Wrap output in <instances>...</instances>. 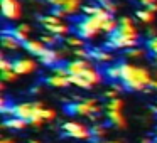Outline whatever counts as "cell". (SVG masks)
Masks as SVG:
<instances>
[{"label": "cell", "instance_id": "1", "mask_svg": "<svg viewBox=\"0 0 157 143\" xmlns=\"http://www.w3.org/2000/svg\"><path fill=\"white\" fill-rule=\"evenodd\" d=\"M152 81V76L142 66L130 62H120V82L125 91H147Z\"/></svg>", "mask_w": 157, "mask_h": 143}, {"label": "cell", "instance_id": "2", "mask_svg": "<svg viewBox=\"0 0 157 143\" xmlns=\"http://www.w3.org/2000/svg\"><path fill=\"white\" fill-rule=\"evenodd\" d=\"M73 32L78 34L79 37L85 39V41H93V39H96L100 34H103L101 20L96 19L95 15L83 14L79 19L75 20V24H73Z\"/></svg>", "mask_w": 157, "mask_h": 143}, {"label": "cell", "instance_id": "3", "mask_svg": "<svg viewBox=\"0 0 157 143\" xmlns=\"http://www.w3.org/2000/svg\"><path fill=\"white\" fill-rule=\"evenodd\" d=\"M42 109H44L42 103H19V105H12V106H7V108H2V113L4 115H10V116H19V118L25 119L29 123L34 116L41 115Z\"/></svg>", "mask_w": 157, "mask_h": 143}, {"label": "cell", "instance_id": "4", "mask_svg": "<svg viewBox=\"0 0 157 143\" xmlns=\"http://www.w3.org/2000/svg\"><path fill=\"white\" fill-rule=\"evenodd\" d=\"M51 5V12L59 17H76L79 12H83V0H48Z\"/></svg>", "mask_w": 157, "mask_h": 143}, {"label": "cell", "instance_id": "5", "mask_svg": "<svg viewBox=\"0 0 157 143\" xmlns=\"http://www.w3.org/2000/svg\"><path fill=\"white\" fill-rule=\"evenodd\" d=\"M101 108L98 106L96 99H78L76 103H69L64 106V113L71 116H91L100 115Z\"/></svg>", "mask_w": 157, "mask_h": 143}, {"label": "cell", "instance_id": "6", "mask_svg": "<svg viewBox=\"0 0 157 143\" xmlns=\"http://www.w3.org/2000/svg\"><path fill=\"white\" fill-rule=\"evenodd\" d=\"M0 10L5 20L15 22L22 17V4L21 0H0Z\"/></svg>", "mask_w": 157, "mask_h": 143}, {"label": "cell", "instance_id": "7", "mask_svg": "<svg viewBox=\"0 0 157 143\" xmlns=\"http://www.w3.org/2000/svg\"><path fill=\"white\" fill-rule=\"evenodd\" d=\"M61 135L63 136H71V138H78V140H86V138L91 136V131H90L86 126L79 125V123L66 121L61 125Z\"/></svg>", "mask_w": 157, "mask_h": 143}, {"label": "cell", "instance_id": "8", "mask_svg": "<svg viewBox=\"0 0 157 143\" xmlns=\"http://www.w3.org/2000/svg\"><path fill=\"white\" fill-rule=\"evenodd\" d=\"M12 68L19 76H24L34 72L37 69V62L31 57H17V59H12Z\"/></svg>", "mask_w": 157, "mask_h": 143}, {"label": "cell", "instance_id": "9", "mask_svg": "<svg viewBox=\"0 0 157 143\" xmlns=\"http://www.w3.org/2000/svg\"><path fill=\"white\" fill-rule=\"evenodd\" d=\"M39 61H41V64L52 68V66L59 64V62L63 61V52L58 51V49H54V47H46V51L41 54Z\"/></svg>", "mask_w": 157, "mask_h": 143}, {"label": "cell", "instance_id": "10", "mask_svg": "<svg viewBox=\"0 0 157 143\" xmlns=\"http://www.w3.org/2000/svg\"><path fill=\"white\" fill-rule=\"evenodd\" d=\"M66 69H68V74L69 76H79L83 71H86L88 68H91V62H90V59H73V61H68L64 62Z\"/></svg>", "mask_w": 157, "mask_h": 143}, {"label": "cell", "instance_id": "11", "mask_svg": "<svg viewBox=\"0 0 157 143\" xmlns=\"http://www.w3.org/2000/svg\"><path fill=\"white\" fill-rule=\"evenodd\" d=\"M48 46L41 41V39H27L25 42H22V49H24L27 54H32L36 57H41V54L46 51Z\"/></svg>", "mask_w": 157, "mask_h": 143}, {"label": "cell", "instance_id": "12", "mask_svg": "<svg viewBox=\"0 0 157 143\" xmlns=\"http://www.w3.org/2000/svg\"><path fill=\"white\" fill-rule=\"evenodd\" d=\"M2 47L5 51H17V49L22 47V42L15 35H12L7 29H4L2 31Z\"/></svg>", "mask_w": 157, "mask_h": 143}, {"label": "cell", "instance_id": "13", "mask_svg": "<svg viewBox=\"0 0 157 143\" xmlns=\"http://www.w3.org/2000/svg\"><path fill=\"white\" fill-rule=\"evenodd\" d=\"M155 17H157V12H154L152 9H149V7H140V9L135 10V19L140 22V24H144V25L154 24Z\"/></svg>", "mask_w": 157, "mask_h": 143}, {"label": "cell", "instance_id": "14", "mask_svg": "<svg viewBox=\"0 0 157 143\" xmlns=\"http://www.w3.org/2000/svg\"><path fill=\"white\" fill-rule=\"evenodd\" d=\"M105 116H106V121H108L110 126H115V128H125V126H127L125 118H123L122 111H115V109H105Z\"/></svg>", "mask_w": 157, "mask_h": 143}, {"label": "cell", "instance_id": "15", "mask_svg": "<svg viewBox=\"0 0 157 143\" xmlns=\"http://www.w3.org/2000/svg\"><path fill=\"white\" fill-rule=\"evenodd\" d=\"M44 82L48 86H51V88H66V86L71 84V81H69V76H61V74H52L48 76V78H44Z\"/></svg>", "mask_w": 157, "mask_h": 143}, {"label": "cell", "instance_id": "16", "mask_svg": "<svg viewBox=\"0 0 157 143\" xmlns=\"http://www.w3.org/2000/svg\"><path fill=\"white\" fill-rule=\"evenodd\" d=\"M90 54H91V59H95L96 62H101V64H106V62H110L113 59L112 52H110V49H90Z\"/></svg>", "mask_w": 157, "mask_h": 143}, {"label": "cell", "instance_id": "17", "mask_svg": "<svg viewBox=\"0 0 157 143\" xmlns=\"http://www.w3.org/2000/svg\"><path fill=\"white\" fill-rule=\"evenodd\" d=\"M7 31L10 32L12 35H15V37H17L21 42H25V41L29 39V34H31V25H27V24H21V25H17V27L7 29Z\"/></svg>", "mask_w": 157, "mask_h": 143}, {"label": "cell", "instance_id": "18", "mask_svg": "<svg viewBox=\"0 0 157 143\" xmlns=\"http://www.w3.org/2000/svg\"><path fill=\"white\" fill-rule=\"evenodd\" d=\"M85 39H81L78 34H73V35H66L64 37V44L66 47H71V49H78V47H85Z\"/></svg>", "mask_w": 157, "mask_h": 143}, {"label": "cell", "instance_id": "19", "mask_svg": "<svg viewBox=\"0 0 157 143\" xmlns=\"http://www.w3.org/2000/svg\"><path fill=\"white\" fill-rule=\"evenodd\" d=\"M27 125V121L22 118H19V116H10V118H7L4 121V126H7V128H14V130H21L24 128V126Z\"/></svg>", "mask_w": 157, "mask_h": 143}, {"label": "cell", "instance_id": "20", "mask_svg": "<svg viewBox=\"0 0 157 143\" xmlns=\"http://www.w3.org/2000/svg\"><path fill=\"white\" fill-rule=\"evenodd\" d=\"M41 41L44 42L48 47H56V46L61 42V37L56 34H51V32H44V34L41 35Z\"/></svg>", "mask_w": 157, "mask_h": 143}, {"label": "cell", "instance_id": "21", "mask_svg": "<svg viewBox=\"0 0 157 143\" xmlns=\"http://www.w3.org/2000/svg\"><path fill=\"white\" fill-rule=\"evenodd\" d=\"M69 81H71V84L78 86V88H81V89H90V88H93L91 82L86 81L85 78H81V76H69Z\"/></svg>", "mask_w": 157, "mask_h": 143}, {"label": "cell", "instance_id": "22", "mask_svg": "<svg viewBox=\"0 0 157 143\" xmlns=\"http://www.w3.org/2000/svg\"><path fill=\"white\" fill-rule=\"evenodd\" d=\"M145 52H147V49H142V47H130V49H127L125 51V54H127V57L128 59H140V57H144L145 56Z\"/></svg>", "mask_w": 157, "mask_h": 143}, {"label": "cell", "instance_id": "23", "mask_svg": "<svg viewBox=\"0 0 157 143\" xmlns=\"http://www.w3.org/2000/svg\"><path fill=\"white\" fill-rule=\"evenodd\" d=\"M145 49L152 57H157V35L155 37H150L145 41Z\"/></svg>", "mask_w": 157, "mask_h": 143}, {"label": "cell", "instance_id": "24", "mask_svg": "<svg viewBox=\"0 0 157 143\" xmlns=\"http://www.w3.org/2000/svg\"><path fill=\"white\" fill-rule=\"evenodd\" d=\"M106 109H115V111H122L123 108V101L120 98H113V99H108V103L105 105Z\"/></svg>", "mask_w": 157, "mask_h": 143}, {"label": "cell", "instance_id": "25", "mask_svg": "<svg viewBox=\"0 0 157 143\" xmlns=\"http://www.w3.org/2000/svg\"><path fill=\"white\" fill-rule=\"evenodd\" d=\"M73 56H75V57H79V59H90V57H91L90 51H88V49H85V47L73 49Z\"/></svg>", "mask_w": 157, "mask_h": 143}, {"label": "cell", "instance_id": "26", "mask_svg": "<svg viewBox=\"0 0 157 143\" xmlns=\"http://www.w3.org/2000/svg\"><path fill=\"white\" fill-rule=\"evenodd\" d=\"M17 72L12 69V71H2V81H5V82H12V81H15L17 79Z\"/></svg>", "mask_w": 157, "mask_h": 143}, {"label": "cell", "instance_id": "27", "mask_svg": "<svg viewBox=\"0 0 157 143\" xmlns=\"http://www.w3.org/2000/svg\"><path fill=\"white\" fill-rule=\"evenodd\" d=\"M90 131H91V136L101 138V136H105V126H101V125H95L93 128H90Z\"/></svg>", "mask_w": 157, "mask_h": 143}, {"label": "cell", "instance_id": "28", "mask_svg": "<svg viewBox=\"0 0 157 143\" xmlns=\"http://www.w3.org/2000/svg\"><path fill=\"white\" fill-rule=\"evenodd\" d=\"M12 61H9L7 57H2L0 59V72L2 71H12Z\"/></svg>", "mask_w": 157, "mask_h": 143}, {"label": "cell", "instance_id": "29", "mask_svg": "<svg viewBox=\"0 0 157 143\" xmlns=\"http://www.w3.org/2000/svg\"><path fill=\"white\" fill-rule=\"evenodd\" d=\"M41 115H42V118L46 119V121H49V119H54L56 118V111L54 109H49V108H44L41 111Z\"/></svg>", "mask_w": 157, "mask_h": 143}, {"label": "cell", "instance_id": "30", "mask_svg": "<svg viewBox=\"0 0 157 143\" xmlns=\"http://www.w3.org/2000/svg\"><path fill=\"white\" fill-rule=\"evenodd\" d=\"M118 94H120V91H117V89H106L105 91V98L106 99H113V98H118Z\"/></svg>", "mask_w": 157, "mask_h": 143}, {"label": "cell", "instance_id": "31", "mask_svg": "<svg viewBox=\"0 0 157 143\" xmlns=\"http://www.w3.org/2000/svg\"><path fill=\"white\" fill-rule=\"evenodd\" d=\"M142 7H152V5L157 4V0H137Z\"/></svg>", "mask_w": 157, "mask_h": 143}, {"label": "cell", "instance_id": "32", "mask_svg": "<svg viewBox=\"0 0 157 143\" xmlns=\"http://www.w3.org/2000/svg\"><path fill=\"white\" fill-rule=\"evenodd\" d=\"M147 39H150V37H155V35H157V29L155 27H149V29H147Z\"/></svg>", "mask_w": 157, "mask_h": 143}, {"label": "cell", "instance_id": "33", "mask_svg": "<svg viewBox=\"0 0 157 143\" xmlns=\"http://www.w3.org/2000/svg\"><path fill=\"white\" fill-rule=\"evenodd\" d=\"M147 91H157V79H152L149 84V89Z\"/></svg>", "mask_w": 157, "mask_h": 143}, {"label": "cell", "instance_id": "34", "mask_svg": "<svg viewBox=\"0 0 157 143\" xmlns=\"http://www.w3.org/2000/svg\"><path fill=\"white\" fill-rule=\"evenodd\" d=\"M41 91V84L39 86H34V88H31V94H36V93Z\"/></svg>", "mask_w": 157, "mask_h": 143}, {"label": "cell", "instance_id": "35", "mask_svg": "<svg viewBox=\"0 0 157 143\" xmlns=\"http://www.w3.org/2000/svg\"><path fill=\"white\" fill-rule=\"evenodd\" d=\"M96 4H100V5H105L106 2H110V0H95Z\"/></svg>", "mask_w": 157, "mask_h": 143}, {"label": "cell", "instance_id": "36", "mask_svg": "<svg viewBox=\"0 0 157 143\" xmlns=\"http://www.w3.org/2000/svg\"><path fill=\"white\" fill-rule=\"evenodd\" d=\"M0 143H14V141H12V140H5V138H4V140H2Z\"/></svg>", "mask_w": 157, "mask_h": 143}, {"label": "cell", "instance_id": "37", "mask_svg": "<svg viewBox=\"0 0 157 143\" xmlns=\"http://www.w3.org/2000/svg\"><path fill=\"white\" fill-rule=\"evenodd\" d=\"M142 143H150V141H149V140H144V141H142Z\"/></svg>", "mask_w": 157, "mask_h": 143}, {"label": "cell", "instance_id": "38", "mask_svg": "<svg viewBox=\"0 0 157 143\" xmlns=\"http://www.w3.org/2000/svg\"><path fill=\"white\" fill-rule=\"evenodd\" d=\"M31 143H39V141H34V140H32V141H31Z\"/></svg>", "mask_w": 157, "mask_h": 143}, {"label": "cell", "instance_id": "39", "mask_svg": "<svg viewBox=\"0 0 157 143\" xmlns=\"http://www.w3.org/2000/svg\"><path fill=\"white\" fill-rule=\"evenodd\" d=\"M112 143H122V141H112Z\"/></svg>", "mask_w": 157, "mask_h": 143}, {"label": "cell", "instance_id": "40", "mask_svg": "<svg viewBox=\"0 0 157 143\" xmlns=\"http://www.w3.org/2000/svg\"><path fill=\"white\" fill-rule=\"evenodd\" d=\"M93 143H103V141H93Z\"/></svg>", "mask_w": 157, "mask_h": 143}]
</instances>
